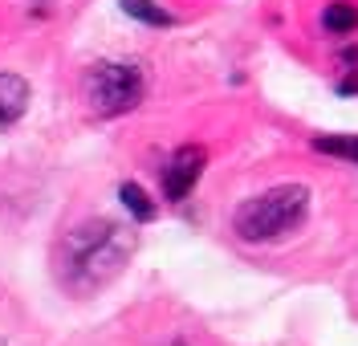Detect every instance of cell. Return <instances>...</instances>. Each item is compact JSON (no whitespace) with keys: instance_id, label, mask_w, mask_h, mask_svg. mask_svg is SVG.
Listing matches in <instances>:
<instances>
[{"instance_id":"6da1fadb","label":"cell","mask_w":358,"mask_h":346,"mask_svg":"<svg viewBox=\"0 0 358 346\" xmlns=\"http://www.w3.org/2000/svg\"><path fill=\"white\" fill-rule=\"evenodd\" d=\"M134 257V232L118 220L94 216L86 224L69 229L57 245V281L73 298H90L98 289H106L114 277L131 265Z\"/></svg>"},{"instance_id":"7a4b0ae2","label":"cell","mask_w":358,"mask_h":346,"mask_svg":"<svg viewBox=\"0 0 358 346\" xmlns=\"http://www.w3.org/2000/svg\"><path fill=\"white\" fill-rule=\"evenodd\" d=\"M310 187L306 184H277V187H265L257 192L252 200L232 212V229L241 240H277V236H289L306 224L310 216Z\"/></svg>"},{"instance_id":"3957f363","label":"cell","mask_w":358,"mask_h":346,"mask_svg":"<svg viewBox=\"0 0 358 346\" xmlns=\"http://www.w3.org/2000/svg\"><path fill=\"white\" fill-rule=\"evenodd\" d=\"M143 94H147V78H143V69L131 66V62H98V66L86 73L90 106L106 118L134 110V106L143 102Z\"/></svg>"},{"instance_id":"277c9868","label":"cell","mask_w":358,"mask_h":346,"mask_svg":"<svg viewBox=\"0 0 358 346\" xmlns=\"http://www.w3.org/2000/svg\"><path fill=\"white\" fill-rule=\"evenodd\" d=\"M203 167H208V151L203 147H196V143L179 147L176 155L167 159V167H163V196L167 200H187L196 180L203 175Z\"/></svg>"},{"instance_id":"5b68a950","label":"cell","mask_w":358,"mask_h":346,"mask_svg":"<svg viewBox=\"0 0 358 346\" xmlns=\"http://www.w3.org/2000/svg\"><path fill=\"white\" fill-rule=\"evenodd\" d=\"M29 110V82L21 73H0V131H8Z\"/></svg>"},{"instance_id":"8992f818","label":"cell","mask_w":358,"mask_h":346,"mask_svg":"<svg viewBox=\"0 0 358 346\" xmlns=\"http://www.w3.org/2000/svg\"><path fill=\"white\" fill-rule=\"evenodd\" d=\"M322 29L334 33V37H350L358 29V4L355 0H330L322 8Z\"/></svg>"},{"instance_id":"52a82bcc","label":"cell","mask_w":358,"mask_h":346,"mask_svg":"<svg viewBox=\"0 0 358 346\" xmlns=\"http://www.w3.org/2000/svg\"><path fill=\"white\" fill-rule=\"evenodd\" d=\"M122 13L134 17V21H143V24H155V29H171L176 24V17L167 8H159L155 0H122Z\"/></svg>"},{"instance_id":"ba28073f","label":"cell","mask_w":358,"mask_h":346,"mask_svg":"<svg viewBox=\"0 0 358 346\" xmlns=\"http://www.w3.org/2000/svg\"><path fill=\"white\" fill-rule=\"evenodd\" d=\"M313 147H317L322 155L358 163V135H322V138H313Z\"/></svg>"},{"instance_id":"9c48e42d","label":"cell","mask_w":358,"mask_h":346,"mask_svg":"<svg viewBox=\"0 0 358 346\" xmlns=\"http://www.w3.org/2000/svg\"><path fill=\"white\" fill-rule=\"evenodd\" d=\"M118 196H122V204L131 208L138 220H151V216H155V204H151V196H147V192H143L138 184H122V187H118Z\"/></svg>"},{"instance_id":"30bf717a","label":"cell","mask_w":358,"mask_h":346,"mask_svg":"<svg viewBox=\"0 0 358 346\" xmlns=\"http://www.w3.org/2000/svg\"><path fill=\"white\" fill-rule=\"evenodd\" d=\"M167 346H187V343H167Z\"/></svg>"}]
</instances>
